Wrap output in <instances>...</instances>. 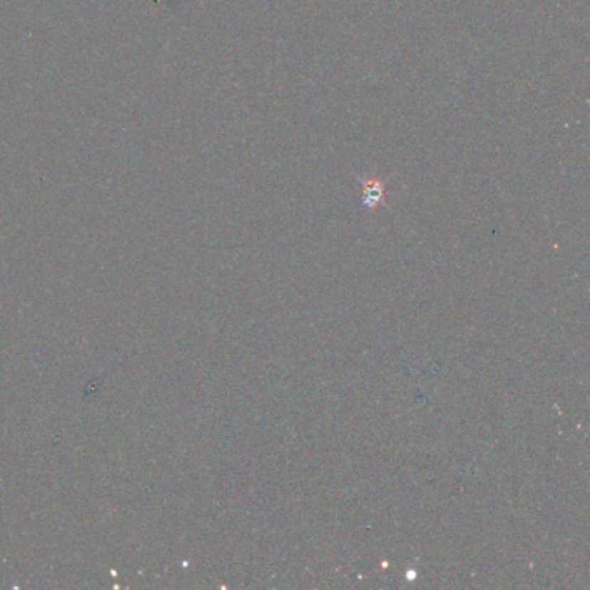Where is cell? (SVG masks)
I'll return each mask as SVG.
<instances>
[{
    "label": "cell",
    "mask_w": 590,
    "mask_h": 590,
    "mask_svg": "<svg viewBox=\"0 0 590 590\" xmlns=\"http://www.w3.org/2000/svg\"><path fill=\"white\" fill-rule=\"evenodd\" d=\"M363 185V206L369 212H376L381 205L386 203V184L381 180L367 179L362 180Z\"/></svg>",
    "instance_id": "1"
}]
</instances>
